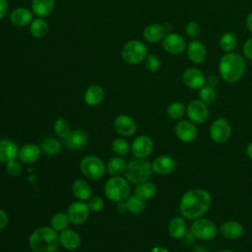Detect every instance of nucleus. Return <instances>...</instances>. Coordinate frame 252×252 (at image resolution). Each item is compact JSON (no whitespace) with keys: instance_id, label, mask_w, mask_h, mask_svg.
I'll use <instances>...</instances> for the list:
<instances>
[{"instance_id":"473e14b6","label":"nucleus","mask_w":252,"mask_h":252,"mask_svg":"<svg viewBox=\"0 0 252 252\" xmlns=\"http://www.w3.org/2000/svg\"><path fill=\"white\" fill-rule=\"evenodd\" d=\"M126 168L125 160L121 158H112L108 160L106 164V170L110 175H119L122 172H124Z\"/></svg>"},{"instance_id":"3c124183","label":"nucleus","mask_w":252,"mask_h":252,"mask_svg":"<svg viewBox=\"0 0 252 252\" xmlns=\"http://www.w3.org/2000/svg\"><path fill=\"white\" fill-rule=\"evenodd\" d=\"M246 26H247L248 31L252 33V12L247 16V19H246Z\"/></svg>"},{"instance_id":"5701e85b","label":"nucleus","mask_w":252,"mask_h":252,"mask_svg":"<svg viewBox=\"0 0 252 252\" xmlns=\"http://www.w3.org/2000/svg\"><path fill=\"white\" fill-rule=\"evenodd\" d=\"M61 245L67 250H75L81 243L80 235L71 228H65L59 235Z\"/></svg>"},{"instance_id":"bb28decb","label":"nucleus","mask_w":252,"mask_h":252,"mask_svg":"<svg viewBox=\"0 0 252 252\" xmlns=\"http://www.w3.org/2000/svg\"><path fill=\"white\" fill-rule=\"evenodd\" d=\"M187 231L186 222L183 218L175 217L170 220L168 223V233L171 237L175 239L182 238Z\"/></svg>"},{"instance_id":"a211bd4d","label":"nucleus","mask_w":252,"mask_h":252,"mask_svg":"<svg viewBox=\"0 0 252 252\" xmlns=\"http://www.w3.org/2000/svg\"><path fill=\"white\" fill-rule=\"evenodd\" d=\"M88 141L89 137L87 133L80 129L70 132L68 136L64 138V144L71 150H81L85 148Z\"/></svg>"},{"instance_id":"6e6d98bb","label":"nucleus","mask_w":252,"mask_h":252,"mask_svg":"<svg viewBox=\"0 0 252 252\" xmlns=\"http://www.w3.org/2000/svg\"><path fill=\"white\" fill-rule=\"evenodd\" d=\"M217 252H233L231 250H220V251H217Z\"/></svg>"},{"instance_id":"1a4fd4ad","label":"nucleus","mask_w":252,"mask_h":252,"mask_svg":"<svg viewBox=\"0 0 252 252\" xmlns=\"http://www.w3.org/2000/svg\"><path fill=\"white\" fill-rule=\"evenodd\" d=\"M231 135V126L223 117L217 118L210 127V137L216 143H225Z\"/></svg>"},{"instance_id":"603ef678","label":"nucleus","mask_w":252,"mask_h":252,"mask_svg":"<svg viewBox=\"0 0 252 252\" xmlns=\"http://www.w3.org/2000/svg\"><path fill=\"white\" fill-rule=\"evenodd\" d=\"M150 252H169L167 249H165L164 247L161 246H156L154 247Z\"/></svg>"},{"instance_id":"2f4dec72","label":"nucleus","mask_w":252,"mask_h":252,"mask_svg":"<svg viewBox=\"0 0 252 252\" xmlns=\"http://www.w3.org/2000/svg\"><path fill=\"white\" fill-rule=\"evenodd\" d=\"M30 31L32 36L34 37H43L48 32V25L47 22L43 18H36L32 21L30 26Z\"/></svg>"},{"instance_id":"f704fd0d","label":"nucleus","mask_w":252,"mask_h":252,"mask_svg":"<svg viewBox=\"0 0 252 252\" xmlns=\"http://www.w3.org/2000/svg\"><path fill=\"white\" fill-rule=\"evenodd\" d=\"M126 205H127L128 212H130L131 214H134V215L142 213L146 207L145 202L135 195L130 196L126 199Z\"/></svg>"},{"instance_id":"39448f33","label":"nucleus","mask_w":252,"mask_h":252,"mask_svg":"<svg viewBox=\"0 0 252 252\" xmlns=\"http://www.w3.org/2000/svg\"><path fill=\"white\" fill-rule=\"evenodd\" d=\"M129 193L130 185L128 181L119 176L109 178L104 185L105 196L113 202L125 201L129 197Z\"/></svg>"},{"instance_id":"8fccbe9b","label":"nucleus","mask_w":252,"mask_h":252,"mask_svg":"<svg viewBox=\"0 0 252 252\" xmlns=\"http://www.w3.org/2000/svg\"><path fill=\"white\" fill-rule=\"evenodd\" d=\"M117 211H118L119 213H122V214H124L125 212H127V211H128V210H127L126 201H125V202H123V201L118 202V205H117Z\"/></svg>"},{"instance_id":"9b49d317","label":"nucleus","mask_w":252,"mask_h":252,"mask_svg":"<svg viewBox=\"0 0 252 252\" xmlns=\"http://www.w3.org/2000/svg\"><path fill=\"white\" fill-rule=\"evenodd\" d=\"M163 49L170 54H180L187 48L186 40L183 36L175 32H168L162 38Z\"/></svg>"},{"instance_id":"5fc2aeb1","label":"nucleus","mask_w":252,"mask_h":252,"mask_svg":"<svg viewBox=\"0 0 252 252\" xmlns=\"http://www.w3.org/2000/svg\"><path fill=\"white\" fill-rule=\"evenodd\" d=\"M194 252H207L203 247H197L195 250H194Z\"/></svg>"},{"instance_id":"a19ab883","label":"nucleus","mask_w":252,"mask_h":252,"mask_svg":"<svg viewBox=\"0 0 252 252\" xmlns=\"http://www.w3.org/2000/svg\"><path fill=\"white\" fill-rule=\"evenodd\" d=\"M145 66L149 72L156 73L159 71L161 67V61L158 56L154 54H149L145 58Z\"/></svg>"},{"instance_id":"c756f323","label":"nucleus","mask_w":252,"mask_h":252,"mask_svg":"<svg viewBox=\"0 0 252 252\" xmlns=\"http://www.w3.org/2000/svg\"><path fill=\"white\" fill-rule=\"evenodd\" d=\"M157 193V187L153 182L145 181L138 184L135 188L134 195L143 201L153 198Z\"/></svg>"},{"instance_id":"79ce46f5","label":"nucleus","mask_w":252,"mask_h":252,"mask_svg":"<svg viewBox=\"0 0 252 252\" xmlns=\"http://www.w3.org/2000/svg\"><path fill=\"white\" fill-rule=\"evenodd\" d=\"M185 32L186 34L191 38H196L201 33V28L200 25L197 22L191 21L189 22L185 27Z\"/></svg>"},{"instance_id":"c9c22d12","label":"nucleus","mask_w":252,"mask_h":252,"mask_svg":"<svg viewBox=\"0 0 252 252\" xmlns=\"http://www.w3.org/2000/svg\"><path fill=\"white\" fill-rule=\"evenodd\" d=\"M69 219L68 216L64 213H56L51 218V226L56 231H62L65 228H67L69 224Z\"/></svg>"},{"instance_id":"f03ea898","label":"nucleus","mask_w":252,"mask_h":252,"mask_svg":"<svg viewBox=\"0 0 252 252\" xmlns=\"http://www.w3.org/2000/svg\"><path fill=\"white\" fill-rule=\"evenodd\" d=\"M245 69L246 63L240 54L227 52L220 59L219 71L221 79L227 83H235L240 80Z\"/></svg>"},{"instance_id":"7c9ffc66","label":"nucleus","mask_w":252,"mask_h":252,"mask_svg":"<svg viewBox=\"0 0 252 252\" xmlns=\"http://www.w3.org/2000/svg\"><path fill=\"white\" fill-rule=\"evenodd\" d=\"M40 150L47 156H56L61 150L60 142L53 137H46L40 142Z\"/></svg>"},{"instance_id":"4be33fe9","label":"nucleus","mask_w":252,"mask_h":252,"mask_svg":"<svg viewBox=\"0 0 252 252\" xmlns=\"http://www.w3.org/2000/svg\"><path fill=\"white\" fill-rule=\"evenodd\" d=\"M41 154V150L38 146L34 144H26L21 149H19L18 158L21 161L25 163H33L35 162Z\"/></svg>"},{"instance_id":"412c9836","label":"nucleus","mask_w":252,"mask_h":252,"mask_svg":"<svg viewBox=\"0 0 252 252\" xmlns=\"http://www.w3.org/2000/svg\"><path fill=\"white\" fill-rule=\"evenodd\" d=\"M19 149L15 142L9 139L0 140V162L7 163L18 158Z\"/></svg>"},{"instance_id":"6ab92c4d","label":"nucleus","mask_w":252,"mask_h":252,"mask_svg":"<svg viewBox=\"0 0 252 252\" xmlns=\"http://www.w3.org/2000/svg\"><path fill=\"white\" fill-rule=\"evenodd\" d=\"M152 169L158 174L167 175L175 169V160L169 156H159L152 163Z\"/></svg>"},{"instance_id":"0eeeda50","label":"nucleus","mask_w":252,"mask_h":252,"mask_svg":"<svg viewBox=\"0 0 252 252\" xmlns=\"http://www.w3.org/2000/svg\"><path fill=\"white\" fill-rule=\"evenodd\" d=\"M148 55V48L140 40H130L122 48V58L128 64H138Z\"/></svg>"},{"instance_id":"f3484780","label":"nucleus","mask_w":252,"mask_h":252,"mask_svg":"<svg viewBox=\"0 0 252 252\" xmlns=\"http://www.w3.org/2000/svg\"><path fill=\"white\" fill-rule=\"evenodd\" d=\"M220 234L229 240H235L243 235L244 228L243 225L235 220H226L222 222L220 226Z\"/></svg>"},{"instance_id":"c85d7f7f","label":"nucleus","mask_w":252,"mask_h":252,"mask_svg":"<svg viewBox=\"0 0 252 252\" xmlns=\"http://www.w3.org/2000/svg\"><path fill=\"white\" fill-rule=\"evenodd\" d=\"M72 191L76 198L81 201L89 200L92 195V189L86 180L78 179L72 185Z\"/></svg>"},{"instance_id":"ea45409f","label":"nucleus","mask_w":252,"mask_h":252,"mask_svg":"<svg viewBox=\"0 0 252 252\" xmlns=\"http://www.w3.org/2000/svg\"><path fill=\"white\" fill-rule=\"evenodd\" d=\"M54 131L60 138H66L70 133V125L68 121L64 118H58L54 122Z\"/></svg>"},{"instance_id":"f8f14e48","label":"nucleus","mask_w":252,"mask_h":252,"mask_svg":"<svg viewBox=\"0 0 252 252\" xmlns=\"http://www.w3.org/2000/svg\"><path fill=\"white\" fill-rule=\"evenodd\" d=\"M154 150L153 140L146 135L137 137L131 146V152L136 158H148Z\"/></svg>"},{"instance_id":"58836bf2","label":"nucleus","mask_w":252,"mask_h":252,"mask_svg":"<svg viewBox=\"0 0 252 252\" xmlns=\"http://www.w3.org/2000/svg\"><path fill=\"white\" fill-rule=\"evenodd\" d=\"M112 151L119 156H126L129 153V143L123 138H116L111 144Z\"/></svg>"},{"instance_id":"49530a36","label":"nucleus","mask_w":252,"mask_h":252,"mask_svg":"<svg viewBox=\"0 0 252 252\" xmlns=\"http://www.w3.org/2000/svg\"><path fill=\"white\" fill-rule=\"evenodd\" d=\"M9 9V4L7 0H0V20L3 19Z\"/></svg>"},{"instance_id":"f257e3e1","label":"nucleus","mask_w":252,"mask_h":252,"mask_svg":"<svg viewBox=\"0 0 252 252\" xmlns=\"http://www.w3.org/2000/svg\"><path fill=\"white\" fill-rule=\"evenodd\" d=\"M212 205L210 193L203 189H191L186 191L179 203V210L183 218L196 220L202 218Z\"/></svg>"},{"instance_id":"09e8293b","label":"nucleus","mask_w":252,"mask_h":252,"mask_svg":"<svg viewBox=\"0 0 252 252\" xmlns=\"http://www.w3.org/2000/svg\"><path fill=\"white\" fill-rule=\"evenodd\" d=\"M8 223V216L7 214L0 209V229L4 228Z\"/></svg>"},{"instance_id":"9d476101","label":"nucleus","mask_w":252,"mask_h":252,"mask_svg":"<svg viewBox=\"0 0 252 252\" xmlns=\"http://www.w3.org/2000/svg\"><path fill=\"white\" fill-rule=\"evenodd\" d=\"M186 114L190 121L199 125L207 121L209 117V108L207 103L201 99H194L190 101L186 107Z\"/></svg>"},{"instance_id":"dca6fc26","label":"nucleus","mask_w":252,"mask_h":252,"mask_svg":"<svg viewBox=\"0 0 252 252\" xmlns=\"http://www.w3.org/2000/svg\"><path fill=\"white\" fill-rule=\"evenodd\" d=\"M114 128L116 132L123 137H130L135 134L137 125L133 118L128 115H118L114 120Z\"/></svg>"},{"instance_id":"aec40b11","label":"nucleus","mask_w":252,"mask_h":252,"mask_svg":"<svg viewBox=\"0 0 252 252\" xmlns=\"http://www.w3.org/2000/svg\"><path fill=\"white\" fill-rule=\"evenodd\" d=\"M186 49L187 57L191 62L195 64H201L205 61L207 57V50L202 42L198 40H193L187 45Z\"/></svg>"},{"instance_id":"e433bc0d","label":"nucleus","mask_w":252,"mask_h":252,"mask_svg":"<svg viewBox=\"0 0 252 252\" xmlns=\"http://www.w3.org/2000/svg\"><path fill=\"white\" fill-rule=\"evenodd\" d=\"M185 111H186V108L184 104L180 101H174L170 103L169 106L167 107V115L173 120L180 119L184 115Z\"/></svg>"},{"instance_id":"a18cd8bd","label":"nucleus","mask_w":252,"mask_h":252,"mask_svg":"<svg viewBox=\"0 0 252 252\" xmlns=\"http://www.w3.org/2000/svg\"><path fill=\"white\" fill-rule=\"evenodd\" d=\"M243 53L249 60L252 61V37L245 41L243 45Z\"/></svg>"},{"instance_id":"20e7f679","label":"nucleus","mask_w":252,"mask_h":252,"mask_svg":"<svg viewBox=\"0 0 252 252\" xmlns=\"http://www.w3.org/2000/svg\"><path fill=\"white\" fill-rule=\"evenodd\" d=\"M152 171V165L148 160L145 158H136L126 164L124 174L126 179L131 183L140 184L148 181Z\"/></svg>"},{"instance_id":"72a5a7b5","label":"nucleus","mask_w":252,"mask_h":252,"mask_svg":"<svg viewBox=\"0 0 252 252\" xmlns=\"http://www.w3.org/2000/svg\"><path fill=\"white\" fill-rule=\"evenodd\" d=\"M220 45L223 51L231 52L237 45V36L231 32H226L220 36Z\"/></svg>"},{"instance_id":"cd10ccee","label":"nucleus","mask_w":252,"mask_h":252,"mask_svg":"<svg viewBox=\"0 0 252 252\" xmlns=\"http://www.w3.org/2000/svg\"><path fill=\"white\" fill-rule=\"evenodd\" d=\"M54 8V0H32V12L40 17L48 16Z\"/></svg>"},{"instance_id":"a878e982","label":"nucleus","mask_w":252,"mask_h":252,"mask_svg":"<svg viewBox=\"0 0 252 252\" xmlns=\"http://www.w3.org/2000/svg\"><path fill=\"white\" fill-rule=\"evenodd\" d=\"M164 32H165V29L162 26L158 24H150L145 28L143 32V35L147 41L151 43H157L162 40L163 36L165 35Z\"/></svg>"},{"instance_id":"4c0bfd02","label":"nucleus","mask_w":252,"mask_h":252,"mask_svg":"<svg viewBox=\"0 0 252 252\" xmlns=\"http://www.w3.org/2000/svg\"><path fill=\"white\" fill-rule=\"evenodd\" d=\"M199 96L202 101H204L207 104H210L215 102V100L217 99V92L215 88L205 85L200 89Z\"/></svg>"},{"instance_id":"37998d69","label":"nucleus","mask_w":252,"mask_h":252,"mask_svg":"<svg viewBox=\"0 0 252 252\" xmlns=\"http://www.w3.org/2000/svg\"><path fill=\"white\" fill-rule=\"evenodd\" d=\"M88 206H89L91 211H93V212H99V211H101L103 209L104 202H103V200L100 197L94 196V197H92V198L89 199Z\"/></svg>"},{"instance_id":"2eb2a0df","label":"nucleus","mask_w":252,"mask_h":252,"mask_svg":"<svg viewBox=\"0 0 252 252\" xmlns=\"http://www.w3.org/2000/svg\"><path fill=\"white\" fill-rule=\"evenodd\" d=\"M182 82L187 88L198 90L205 86L206 77L201 70L197 68H188L182 74Z\"/></svg>"},{"instance_id":"b1692460","label":"nucleus","mask_w":252,"mask_h":252,"mask_svg":"<svg viewBox=\"0 0 252 252\" xmlns=\"http://www.w3.org/2000/svg\"><path fill=\"white\" fill-rule=\"evenodd\" d=\"M104 97V90L98 85L90 86L84 94V99L86 103L90 106H95L99 104Z\"/></svg>"},{"instance_id":"7ed1b4c3","label":"nucleus","mask_w":252,"mask_h":252,"mask_svg":"<svg viewBox=\"0 0 252 252\" xmlns=\"http://www.w3.org/2000/svg\"><path fill=\"white\" fill-rule=\"evenodd\" d=\"M59 236L51 227H39L30 236V247L33 252H55L59 245Z\"/></svg>"},{"instance_id":"423d86ee","label":"nucleus","mask_w":252,"mask_h":252,"mask_svg":"<svg viewBox=\"0 0 252 252\" xmlns=\"http://www.w3.org/2000/svg\"><path fill=\"white\" fill-rule=\"evenodd\" d=\"M80 169L86 177L97 180L104 175L106 167L104 162L98 157L87 156L81 160Z\"/></svg>"},{"instance_id":"c03bdc74","label":"nucleus","mask_w":252,"mask_h":252,"mask_svg":"<svg viewBox=\"0 0 252 252\" xmlns=\"http://www.w3.org/2000/svg\"><path fill=\"white\" fill-rule=\"evenodd\" d=\"M6 169H7V172L10 175L17 176V175H19L21 173L22 166H21L19 161H17L16 159H13V160H10V161H8L6 163Z\"/></svg>"},{"instance_id":"ddd939ff","label":"nucleus","mask_w":252,"mask_h":252,"mask_svg":"<svg viewBox=\"0 0 252 252\" xmlns=\"http://www.w3.org/2000/svg\"><path fill=\"white\" fill-rule=\"evenodd\" d=\"M90 208L88 204L83 201H77L70 205L68 208L67 216L70 222L74 224H82L85 222L89 217Z\"/></svg>"},{"instance_id":"4468645a","label":"nucleus","mask_w":252,"mask_h":252,"mask_svg":"<svg viewBox=\"0 0 252 252\" xmlns=\"http://www.w3.org/2000/svg\"><path fill=\"white\" fill-rule=\"evenodd\" d=\"M175 135L184 143L193 142L198 135L196 124L190 120H181L177 122L175 125Z\"/></svg>"},{"instance_id":"393cba45","label":"nucleus","mask_w":252,"mask_h":252,"mask_svg":"<svg viewBox=\"0 0 252 252\" xmlns=\"http://www.w3.org/2000/svg\"><path fill=\"white\" fill-rule=\"evenodd\" d=\"M32 12L25 7L14 9L10 16V21L12 22L13 25L17 27H25L29 25L32 22Z\"/></svg>"},{"instance_id":"6e6552de","label":"nucleus","mask_w":252,"mask_h":252,"mask_svg":"<svg viewBox=\"0 0 252 252\" xmlns=\"http://www.w3.org/2000/svg\"><path fill=\"white\" fill-rule=\"evenodd\" d=\"M190 231L195 238L200 240H212L218 233L217 225L214 221L208 219L199 218L194 220L190 226Z\"/></svg>"},{"instance_id":"864d4df0","label":"nucleus","mask_w":252,"mask_h":252,"mask_svg":"<svg viewBox=\"0 0 252 252\" xmlns=\"http://www.w3.org/2000/svg\"><path fill=\"white\" fill-rule=\"evenodd\" d=\"M246 153H247V156L252 159V142L250 144H248V146L246 148Z\"/></svg>"},{"instance_id":"de8ad7c7","label":"nucleus","mask_w":252,"mask_h":252,"mask_svg":"<svg viewBox=\"0 0 252 252\" xmlns=\"http://www.w3.org/2000/svg\"><path fill=\"white\" fill-rule=\"evenodd\" d=\"M219 83V79L215 75H210L208 78H206V85L215 88Z\"/></svg>"}]
</instances>
